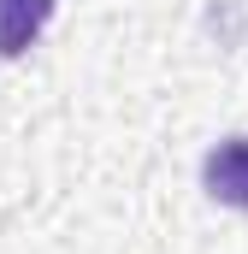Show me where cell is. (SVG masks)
I'll list each match as a JSON object with an SVG mask.
<instances>
[{
  "label": "cell",
  "instance_id": "obj_1",
  "mask_svg": "<svg viewBox=\"0 0 248 254\" xmlns=\"http://www.w3.org/2000/svg\"><path fill=\"white\" fill-rule=\"evenodd\" d=\"M201 190L213 195L219 207L248 213V136H225L219 148H207V160H201Z\"/></svg>",
  "mask_w": 248,
  "mask_h": 254
},
{
  "label": "cell",
  "instance_id": "obj_2",
  "mask_svg": "<svg viewBox=\"0 0 248 254\" xmlns=\"http://www.w3.org/2000/svg\"><path fill=\"white\" fill-rule=\"evenodd\" d=\"M60 0H0V60H18L42 42Z\"/></svg>",
  "mask_w": 248,
  "mask_h": 254
}]
</instances>
